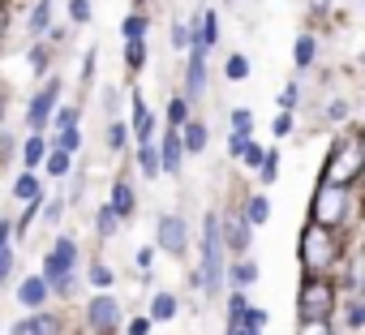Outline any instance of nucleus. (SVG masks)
Masks as SVG:
<instances>
[{"instance_id":"obj_53","label":"nucleus","mask_w":365,"mask_h":335,"mask_svg":"<svg viewBox=\"0 0 365 335\" xmlns=\"http://www.w3.org/2000/svg\"><path fill=\"white\" fill-rule=\"evenodd\" d=\"M150 322H155L150 314H146V318H133V322H129V335H150Z\"/></svg>"},{"instance_id":"obj_57","label":"nucleus","mask_w":365,"mask_h":335,"mask_svg":"<svg viewBox=\"0 0 365 335\" xmlns=\"http://www.w3.org/2000/svg\"><path fill=\"white\" fill-rule=\"evenodd\" d=\"M9 35V9H5V0H0V39Z\"/></svg>"},{"instance_id":"obj_17","label":"nucleus","mask_w":365,"mask_h":335,"mask_svg":"<svg viewBox=\"0 0 365 335\" xmlns=\"http://www.w3.org/2000/svg\"><path fill=\"white\" fill-rule=\"evenodd\" d=\"M108 202L116 207V215H120V220H133V211H138V194H133V185H129V181H116Z\"/></svg>"},{"instance_id":"obj_13","label":"nucleus","mask_w":365,"mask_h":335,"mask_svg":"<svg viewBox=\"0 0 365 335\" xmlns=\"http://www.w3.org/2000/svg\"><path fill=\"white\" fill-rule=\"evenodd\" d=\"M129 99H133V120H129V125H133V138H138V146H142V142H155V112L146 108V99H142L138 91H133Z\"/></svg>"},{"instance_id":"obj_54","label":"nucleus","mask_w":365,"mask_h":335,"mask_svg":"<svg viewBox=\"0 0 365 335\" xmlns=\"http://www.w3.org/2000/svg\"><path fill=\"white\" fill-rule=\"evenodd\" d=\"M116 103H120V95H116V91L108 86V91H103V108H108V120L116 116Z\"/></svg>"},{"instance_id":"obj_28","label":"nucleus","mask_w":365,"mask_h":335,"mask_svg":"<svg viewBox=\"0 0 365 335\" xmlns=\"http://www.w3.org/2000/svg\"><path fill=\"white\" fill-rule=\"evenodd\" d=\"M228 279H232L237 288H250V284L258 279V267H254V262H232V267H228Z\"/></svg>"},{"instance_id":"obj_1","label":"nucleus","mask_w":365,"mask_h":335,"mask_svg":"<svg viewBox=\"0 0 365 335\" xmlns=\"http://www.w3.org/2000/svg\"><path fill=\"white\" fill-rule=\"evenodd\" d=\"M228 241H224V220L211 211L202 220V292L207 297H220L224 292V275H228Z\"/></svg>"},{"instance_id":"obj_59","label":"nucleus","mask_w":365,"mask_h":335,"mask_svg":"<svg viewBox=\"0 0 365 335\" xmlns=\"http://www.w3.org/2000/svg\"><path fill=\"white\" fill-rule=\"evenodd\" d=\"M241 335H262V331H254V326H245V331H241Z\"/></svg>"},{"instance_id":"obj_26","label":"nucleus","mask_w":365,"mask_h":335,"mask_svg":"<svg viewBox=\"0 0 365 335\" xmlns=\"http://www.w3.org/2000/svg\"><path fill=\"white\" fill-rule=\"evenodd\" d=\"M245 220H250L254 228H258V224H267V220H271V202H267L262 194H254V198L245 202Z\"/></svg>"},{"instance_id":"obj_10","label":"nucleus","mask_w":365,"mask_h":335,"mask_svg":"<svg viewBox=\"0 0 365 335\" xmlns=\"http://www.w3.org/2000/svg\"><path fill=\"white\" fill-rule=\"evenodd\" d=\"M207 95V43L190 48V65H185V99Z\"/></svg>"},{"instance_id":"obj_27","label":"nucleus","mask_w":365,"mask_h":335,"mask_svg":"<svg viewBox=\"0 0 365 335\" xmlns=\"http://www.w3.org/2000/svg\"><path fill=\"white\" fill-rule=\"evenodd\" d=\"M125 65H129V73H138L146 65V43L142 39H125Z\"/></svg>"},{"instance_id":"obj_16","label":"nucleus","mask_w":365,"mask_h":335,"mask_svg":"<svg viewBox=\"0 0 365 335\" xmlns=\"http://www.w3.org/2000/svg\"><path fill=\"white\" fill-rule=\"evenodd\" d=\"M48 31H52V0H35L31 18H26V35L31 39H43Z\"/></svg>"},{"instance_id":"obj_32","label":"nucleus","mask_w":365,"mask_h":335,"mask_svg":"<svg viewBox=\"0 0 365 335\" xmlns=\"http://www.w3.org/2000/svg\"><path fill=\"white\" fill-rule=\"evenodd\" d=\"M146 26H150V22H146L142 14H129V18L120 22V39H142V35H146Z\"/></svg>"},{"instance_id":"obj_20","label":"nucleus","mask_w":365,"mask_h":335,"mask_svg":"<svg viewBox=\"0 0 365 335\" xmlns=\"http://www.w3.org/2000/svg\"><path fill=\"white\" fill-rule=\"evenodd\" d=\"M138 168H142V177H146V181H155V177L163 172V155H159L155 142H142V146H138Z\"/></svg>"},{"instance_id":"obj_37","label":"nucleus","mask_w":365,"mask_h":335,"mask_svg":"<svg viewBox=\"0 0 365 335\" xmlns=\"http://www.w3.org/2000/svg\"><path fill=\"white\" fill-rule=\"evenodd\" d=\"M245 309H250V305H245V292H232V297H228V322L245 326Z\"/></svg>"},{"instance_id":"obj_39","label":"nucleus","mask_w":365,"mask_h":335,"mask_svg":"<svg viewBox=\"0 0 365 335\" xmlns=\"http://www.w3.org/2000/svg\"><path fill=\"white\" fill-rule=\"evenodd\" d=\"M224 73H228L232 82H241V78H250V61H245V56H228V65H224Z\"/></svg>"},{"instance_id":"obj_58","label":"nucleus","mask_w":365,"mask_h":335,"mask_svg":"<svg viewBox=\"0 0 365 335\" xmlns=\"http://www.w3.org/2000/svg\"><path fill=\"white\" fill-rule=\"evenodd\" d=\"M5 112H9V99H5V91H0V125H5Z\"/></svg>"},{"instance_id":"obj_43","label":"nucleus","mask_w":365,"mask_h":335,"mask_svg":"<svg viewBox=\"0 0 365 335\" xmlns=\"http://www.w3.org/2000/svg\"><path fill=\"white\" fill-rule=\"evenodd\" d=\"M14 275H18V254L9 249L5 258H0V284H14Z\"/></svg>"},{"instance_id":"obj_11","label":"nucleus","mask_w":365,"mask_h":335,"mask_svg":"<svg viewBox=\"0 0 365 335\" xmlns=\"http://www.w3.org/2000/svg\"><path fill=\"white\" fill-rule=\"evenodd\" d=\"M48 297H52V284H48L43 271H39V275H26V279L18 284V305H22V309H43Z\"/></svg>"},{"instance_id":"obj_52","label":"nucleus","mask_w":365,"mask_h":335,"mask_svg":"<svg viewBox=\"0 0 365 335\" xmlns=\"http://www.w3.org/2000/svg\"><path fill=\"white\" fill-rule=\"evenodd\" d=\"M245 146H250V138H245V133H232V142H228V155H237V159H241V155H245Z\"/></svg>"},{"instance_id":"obj_46","label":"nucleus","mask_w":365,"mask_h":335,"mask_svg":"<svg viewBox=\"0 0 365 335\" xmlns=\"http://www.w3.org/2000/svg\"><path fill=\"white\" fill-rule=\"evenodd\" d=\"M241 159H245V168H262V159H267V150H262V146H254V142H250V146H245V155H241Z\"/></svg>"},{"instance_id":"obj_45","label":"nucleus","mask_w":365,"mask_h":335,"mask_svg":"<svg viewBox=\"0 0 365 335\" xmlns=\"http://www.w3.org/2000/svg\"><path fill=\"white\" fill-rule=\"evenodd\" d=\"M275 177H279V155H275V150H267V159H262V181L271 185Z\"/></svg>"},{"instance_id":"obj_12","label":"nucleus","mask_w":365,"mask_h":335,"mask_svg":"<svg viewBox=\"0 0 365 335\" xmlns=\"http://www.w3.org/2000/svg\"><path fill=\"white\" fill-rule=\"evenodd\" d=\"M159 155H163V172L176 177V172H180V163H185V155H190V150H185V138H180L176 125H168V133L159 138Z\"/></svg>"},{"instance_id":"obj_18","label":"nucleus","mask_w":365,"mask_h":335,"mask_svg":"<svg viewBox=\"0 0 365 335\" xmlns=\"http://www.w3.org/2000/svg\"><path fill=\"white\" fill-rule=\"evenodd\" d=\"M250 228H254V224H250L245 215L224 224V241H228V249H232V254H245V249H250Z\"/></svg>"},{"instance_id":"obj_38","label":"nucleus","mask_w":365,"mask_h":335,"mask_svg":"<svg viewBox=\"0 0 365 335\" xmlns=\"http://www.w3.org/2000/svg\"><path fill=\"white\" fill-rule=\"evenodd\" d=\"M91 9H95L91 0H69V22H73V26H86V22H91Z\"/></svg>"},{"instance_id":"obj_29","label":"nucleus","mask_w":365,"mask_h":335,"mask_svg":"<svg viewBox=\"0 0 365 335\" xmlns=\"http://www.w3.org/2000/svg\"><path fill=\"white\" fill-rule=\"evenodd\" d=\"M86 284H91V288H112V267H103L99 258H91V267H86Z\"/></svg>"},{"instance_id":"obj_55","label":"nucleus","mask_w":365,"mask_h":335,"mask_svg":"<svg viewBox=\"0 0 365 335\" xmlns=\"http://www.w3.org/2000/svg\"><path fill=\"white\" fill-rule=\"evenodd\" d=\"M35 331V318H18L14 326H9V335H31Z\"/></svg>"},{"instance_id":"obj_33","label":"nucleus","mask_w":365,"mask_h":335,"mask_svg":"<svg viewBox=\"0 0 365 335\" xmlns=\"http://www.w3.org/2000/svg\"><path fill=\"white\" fill-rule=\"evenodd\" d=\"M314 56H318L314 35H301V39H297V65H301V69H309V65H314Z\"/></svg>"},{"instance_id":"obj_2","label":"nucleus","mask_w":365,"mask_h":335,"mask_svg":"<svg viewBox=\"0 0 365 335\" xmlns=\"http://www.w3.org/2000/svg\"><path fill=\"white\" fill-rule=\"evenodd\" d=\"M43 275L52 284V297H73L78 292V241L56 237L43 254Z\"/></svg>"},{"instance_id":"obj_15","label":"nucleus","mask_w":365,"mask_h":335,"mask_svg":"<svg viewBox=\"0 0 365 335\" xmlns=\"http://www.w3.org/2000/svg\"><path fill=\"white\" fill-rule=\"evenodd\" d=\"M73 168H78V163H73V150H65V146H52L48 159H43V172H48L52 181H65Z\"/></svg>"},{"instance_id":"obj_31","label":"nucleus","mask_w":365,"mask_h":335,"mask_svg":"<svg viewBox=\"0 0 365 335\" xmlns=\"http://www.w3.org/2000/svg\"><path fill=\"white\" fill-rule=\"evenodd\" d=\"M129 129H133V125H125V120H116V116H112V120H108V146H112V150H125Z\"/></svg>"},{"instance_id":"obj_42","label":"nucleus","mask_w":365,"mask_h":335,"mask_svg":"<svg viewBox=\"0 0 365 335\" xmlns=\"http://www.w3.org/2000/svg\"><path fill=\"white\" fill-rule=\"evenodd\" d=\"M95 69H99V52L91 48V52L82 56V86H91V82H95Z\"/></svg>"},{"instance_id":"obj_4","label":"nucleus","mask_w":365,"mask_h":335,"mask_svg":"<svg viewBox=\"0 0 365 335\" xmlns=\"http://www.w3.org/2000/svg\"><path fill=\"white\" fill-rule=\"evenodd\" d=\"M335 258H339L335 228H327V224H309L305 237H301V262H305L309 271H327Z\"/></svg>"},{"instance_id":"obj_9","label":"nucleus","mask_w":365,"mask_h":335,"mask_svg":"<svg viewBox=\"0 0 365 335\" xmlns=\"http://www.w3.org/2000/svg\"><path fill=\"white\" fill-rule=\"evenodd\" d=\"M297 309H301V318H327L331 314V284L309 279L301 288V297H297Z\"/></svg>"},{"instance_id":"obj_23","label":"nucleus","mask_w":365,"mask_h":335,"mask_svg":"<svg viewBox=\"0 0 365 335\" xmlns=\"http://www.w3.org/2000/svg\"><path fill=\"white\" fill-rule=\"evenodd\" d=\"M35 331L31 335H65V318L61 314H48V309H35Z\"/></svg>"},{"instance_id":"obj_44","label":"nucleus","mask_w":365,"mask_h":335,"mask_svg":"<svg viewBox=\"0 0 365 335\" xmlns=\"http://www.w3.org/2000/svg\"><path fill=\"white\" fill-rule=\"evenodd\" d=\"M14 237H18V232H14V220H0V258L14 249Z\"/></svg>"},{"instance_id":"obj_14","label":"nucleus","mask_w":365,"mask_h":335,"mask_svg":"<svg viewBox=\"0 0 365 335\" xmlns=\"http://www.w3.org/2000/svg\"><path fill=\"white\" fill-rule=\"evenodd\" d=\"M48 150H52V142L43 138V133H26V142H22V168H31V172H35V168H43V159H48Z\"/></svg>"},{"instance_id":"obj_51","label":"nucleus","mask_w":365,"mask_h":335,"mask_svg":"<svg viewBox=\"0 0 365 335\" xmlns=\"http://www.w3.org/2000/svg\"><path fill=\"white\" fill-rule=\"evenodd\" d=\"M271 129H275V138H284V133H292V116H288V112H279Z\"/></svg>"},{"instance_id":"obj_50","label":"nucleus","mask_w":365,"mask_h":335,"mask_svg":"<svg viewBox=\"0 0 365 335\" xmlns=\"http://www.w3.org/2000/svg\"><path fill=\"white\" fill-rule=\"evenodd\" d=\"M245 326L262 331V326H267V309H245Z\"/></svg>"},{"instance_id":"obj_49","label":"nucleus","mask_w":365,"mask_h":335,"mask_svg":"<svg viewBox=\"0 0 365 335\" xmlns=\"http://www.w3.org/2000/svg\"><path fill=\"white\" fill-rule=\"evenodd\" d=\"M301 335H331V331H327V318H305Z\"/></svg>"},{"instance_id":"obj_22","label":"nucleus","mask_w":365,"mask_h":335,"mask_svg":"<svg viewBox=\"0 0 365 335\" xmlns=\"http://www.w3.org/2000/svg\"><path fill=\"white\" fill-rule=\"evenodd\" d=\"M14 198H18V202H35V198H43V190H39V177L31 172V168H22V177L14 181Z\"/></svg>"},{"instance_id":"obj_30","label":"nucleus","mask_w":365,"mask_h":335,"mask_svg":"<svg viewBox=\"0 0 365 335\" xmlns=\"http://www.w3.org/2000/svg\"><path fill=\"white\" fill-rule=\"evenodd\" d=\"M78 116H82L78 103H61L56 116H52V125H56V129H78Z\"/></svg>"},{"instance_id":"obj_48","label":"nucleus","mask_w":365,"mask_h":335,"mask_svg":"<svg viewBox=\"0 0 365 335\" xmlns=\"http://www.w3.org/2000/svg\"><path fill=\"white\" fill-rule=\"evenodd\" d=\"M14 150H22V146H18V142H14L9 133H0V168L9 163V155H14Z\"/></svg>"},{"instance_id":"obj_34","label":"nucleus","mask_w":365,"mask_h":335,"mask_svg":"<svg viewBox=\"0 0 365 335\" xmlns=\"http://www.w3.org/2000/svg\"><path fill=\"white\" fill-rule=\"evenodd\" d=\"M172 48H194V26L190 22H172Z\"/></svg>"},{"instance_id":"obj_8","label":"nucleus","mask_w":365,"mask_h":335,"mask_svg":"<svg viewBox=\"0 0 365 335\" xmlns=\"http://www.w3.org/2000/svg\"><path fill=\"white\" fill-rule=\"evenodd\" d=\"M155 245H159L163 254L180 258V254L190 249V228H185V220H180V215H159V224H155Z\"/></svg>"},{"instance_id":"obj_60","label":"nucleus","mask_w":365,"mask_h":335,"mask_svg":"<svg viewBox=\"0 0 365 335\" xmlns=\"http://www.w3.org/2000/svg\"><path fill=\"white\" fill-rule=\"evenodd\" d=\"M138 5H142V0H138Z\"/></svg>"},{"instance_id":"obj_5","label":"nucleus","mask_w":365,"mask_h":335,"mask_svg":"<svg viewBox=\"0 0 365 335\" xmlns=\"http://www.w3.org/2000/svg\"><path fill=\"white\" fill-rule=\"evenodd\" d=\"M56 108H61V78H43V86L31 95V103H26V129L31 133H43L48 125H52V116H56Z\"/></svg>"},{"instance_id":"obj_24","label":"nucleus","mask_w":365,"mask_h":335,"mask_svg":"<svg viewBox=\"0 0 365 335\" xmlns=\"http://www.w3.org/2000/svg\"><path fill=\"white\" fill-rule=\"evenodd\" d=\"M26 56H31V73H39V78H48V73H52V56H56V52H52V43H35Z\"/></svg>"},{"instance_id":"obj_3","label":"nucleus","mask_w":365,"mask_h":335,"mask_svg":"<svg viewBox=\"0 0 365 335\" xmlns=\"http://www.w3.org/2000/svg\"><path fill=\"white\" fill-rule=\"evenodd\" d=\"M361 172H365V146H361V138L335 142V146H331V159H327V168H322V181L352 185Z\"/></svg>"},{"instance_id":"obj_25","label":"nucleus","mask_w":365,"mask_h":335,"mask_svg":"<svg viewBox=\"0 0 365 335\" xmlns=\"http://www.w3.org/2000/svg\"><path fill=\"white\" fill-rule=\"evenodd\" d=\"M150 318H155V322L176 318V297H172V292H155V297H150Z\"/></svg>"},{"instance_id":"obj_47","label":"nucleus","mask_w":365,"mask_h":335,"mask_svg":"<svg viewBox=\"0 0 365 335\" xmlns=\"http://www.w3.org/2000/svg\"><path fill=\"white\" fill-rule=\"evenodd\" d=\"M155 249H159V245H146V249H138V258H133V262H138V271H142V275H150V262H155Z\"/></svg>"},{"instance_id":"obj_56","label":"nucleus","mask_w":365,"mask_h":335,"mask_svg":"<svg viewBox=\"0 0 365 335\" xmlns=\"http://www.w3.org/2000/svg\"><path fill=\"white\" fill-rule=\"evenodd\" d=\"M292 103H297V86H284V91H279V108H284V112H288V108H292Z\"/></svg>"},{"instance_id":"obj_19","label":"nucleus","mask_w":365,"mask_h":335,"mask_svg":"<svg viewBox=\"0 0 365 335\" xmlns=\"http://www.w3.org/2000/svg\"><path fill=\"white\" fill-rule=\"evenodd\" d=\"M120 224H125V220L116 215V207H112V202H103V207L95 211V232H99V241H112V237L120 232Z\"/></svg>"},{"instance_id":"obj_7","label":"nucleus","mask_w":365,"mask_h":335,"mask_svg":"<svg viewBox=\"0 0 365 335\" xmlns=\"http://www.w3.org/2000/svg\"><path fill=\"white\" fill-rule=\"evenodd\" d=\"M86 331H95V335H116L120 331V301L108 292V288H99L91 301H86Z\"/></svg>"},{"instance_id":"obj_35","label":"nucleus","mask_w":365,"mask_h":335,"mask_svg":"<svg viewBox=\"0 0 365 335\" xmlns=\"http://www.w3.org/2000/svg\"><path fill=\"white\" fill-rule=\"evenodd\" d=\"M185 120H190V99H172V103H168V125L180 129Z\"/></svg>"},{"instance_id":"obj_36","label":"nucleus","mask_w":365,"mask_h":335,"mask_svg":"<svg viewBox=\"0 0 365 335\" xmlns=\"http://www.w3.org/2000/svg\"><path fill=\"white\" fill-rule=\"evenodd\" d=\"M65 207H69V202H65L61 194H56V198H48V202H43V224H52V228H56V224H61V215H65Z\"/></svg>"},{"instance_id":"obj_41","label":"nucleus","mask_w":365,"mask_h":335,"mask_svg":"<svg viewBox=\"0 0 365 335\" xmlns=\"http://www.w3.org/2000/svg\"><path fill=\"white\" fill-rule=\"evenodd\" d=\"M52 146H65V150H73V155H78L82 133H78V129H56V142H52Z\"/></svg>"},{"instance_id":"obj_6","label":"nucleus","mask_w":365,"mask_h":335,"mask_svg":"<svg viewBox=\"0 0 365 335\" xmlns=\"http://www.w3.org/2000/svg\"><path fill=\"white\" fill-rule=\"evenodd\" d=\"M344 220H348V185L322 181V185H318V194H314V224L339 228Z\"/></svg>"},{"instance_id":"obj_21","label":"nucleus","mask_w":365,"mask_h":335,"mask_svg":"<svg viewBox=\"0 0 365 335\" xmlns=\"http://www.w3.org/2000/svg\"><path fill=\"white\" fill-rule=\"evenodd\" d=\"M180 138H185V150H190V155L207 150V125H202V120H194V116L180 125Z\"/></svg>"},{"instance_id":"obj_40","label":"nucleus","mask_w":365,"mask_h":335,"mask_svg":"<svg viewBox=\"0 0 365 335\" xmlns=\"http://www.w3.org/2000/svg\"><path fill=\"white\" fill-rule=\"evenodd\" d=\"M250 129H254V112L250 108H237L232 112V133H245L250 138Z\"/></svg>"}]
</instances>
